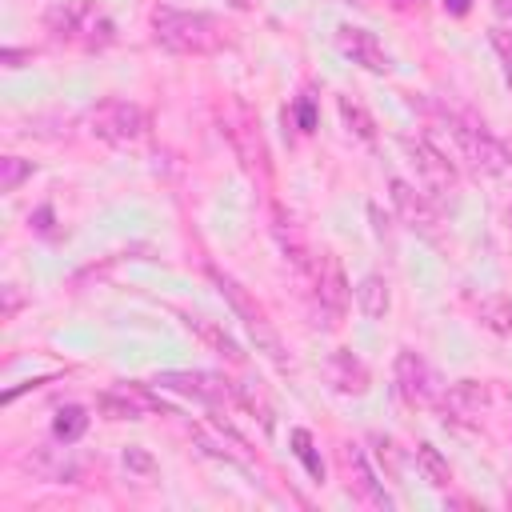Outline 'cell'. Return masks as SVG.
<instances>
[{
	"label": "cell",
	"instance_id": "6da1fadb",
	"mask_svg": "<svg viewBox=\"0 0 512 512\" xmlns=\"http://www.w3.org/2000/svg\"><path fill=\"white\" fill-rule=\"evenodd\" d=\"M152 40L172 56H208L232 44V28L212 12H188L164 4L152 12Z\"/></svg>",
	"mask_w": 512,
	"mask_h": 512
},
{
	"label": "cell",
	"instance_id": "7a4b0ae2",
	"mask_svg": "<svg viewBox=\"0 0 512 512\" xmlns=\"http://www.w3.org/2000/svg\"><path fill=\"white\" fill-rule=\"evenodd\" d=\"M44 28L52 40L60 44H76L84 52H100L116 40V24L108 20V12L92 0H64V4H52L44 12Z\"/></svg>",
	"mask_w": 512,
	"mask_h": 512
},
{
	"label": "cell",
	"instance_id": "3957f363",
	"mask_svg": "<svg viewBox=\"0 0 512 512\" xmlns=\"http://www.w3.org/2000/svg\"><path fill=\"white\" fill-rule=\"evenodd\" d=\"M208 280H212V288L228 300V308H232V316L248 328V336L256 340V348L280 368V372H288L292 368V360H288V352H284V344H280V336H276V328H272V320H268V312L256 304V296L236 280V276H228V272H220L216 264H208Z\"/></svg>",
	"mask_w": 512,
	"mask_h": 512
},
{
	"label": "cell",
	"instance_id": "277c9868",
	"mask_svg": "<svg viewBox=\"0 0 512 512\" xmlns=\"http://www.w3.org/2000/svg\"><path fill=\"white\" fill-rule=\"evenodd\" d=\"M444 132L452 136L456 152L484 176H500L512 168V152L488 132L484 120H476L472 112H444Z\"/></svg>",
	"mask_w": 512,
	"mask_h": 512
},
{
	"label": "cell",
	"instance_id": "5b68a950",
	"mask_svg": "<svg viewBox=\"0 0 512 512\" xmlns=\"http://www.w3.org/2000/svg\"><path fill=\"white\" fill-rule=\"evenodd\" d=\"M88 128H92L96 140L124 148V144H136L148 132V112L140 104H132V100L108 96V100H96L88 108Z\"/></svg>",
	"mask_w": 512,
	"mask_h": 512
},
{
	"label": "cell",
	"instance_id": "8992f818",
	"mask_svg": "<svg viewBox=\"0 0 512 512\" xmlns=\"http://www.w3.org/2000/svg\"><path fill=\"white\" fill-rule=\"evenodd\" d=\"M400 148H404V156H408V164H412V172H416V184H420L432 200H456L460 176H456V164H452L440 148H432L424 136H404Z\"/></svg>",
	"mask_w": 512,
	"mask_h": 512
},
{
	"label": "cell",
	"instance_id": "52a82bcc",
	"mask_svg": "<svg viewBox=\"0 0 512 512\" xmlns=\"http://www.w3.org/2000/svg\"><path fill=\"white\" fill-rule=\"evenodd\" d=\"M396 392L412 404V408H444V396H448V384L444 376L412 348L396 352Z\"/></svg>",
	"mask_w": 512,
	"mask_h": 512
},
{
	"label": "cell",
	"instance_id": "ba28073f",
	"mask_svg": "<svg viewBox=\"0 0 512 512\" xmlns=\"http://www.w3.org/2000/svg\"><path fill=\"white\" fill-rule=\"evenodd\" d=\"M220 132H224V140L232 144L236 160H240V164H244L252 176L268 180V148H264V136H260L256 116H252L244 104H232V108L224 112Z\"/></svg>",
	"mask_w": 512,
	"mask_h": 512
},
{
	"label": "cell",
	"instance_id": "9c48e42d",
	"mask_svg": "<svg viewBox=\"0 0 512 512\" xmlns=\"http://www.w3.org/2000/svg\"><path fill=\"white\" fill-rule=\"evenodd\" d=\"M152 384L200 404H240V384H232L220 372H156Z\"/></svg>",
	"mask_w": 512,
	"mask_h": 512
},
{
	"label": "cell",
	"instance_id": "30bf717a",
	"mask_svg": "<svg viewBox=\"0 0 512 512\" xmlns=\"http://www.w3.org/2000/svg\"><path fill=\"white\" fill-rule=\"evenodd\" d=\"M308 284H312V296L316 304L328 312V316H344L348 312V300H352V288H348V276L340 268V260L332 252H316L312 268H308Z\"/></svg>",
	"mask_w": 512,
	"mask_h": 512
},
{
	"label": "cell",
	"instance_id": "8fae6325",
	"mask_svg": "<svg viewBox=\"0 0 512 512\" xmlns=\"http://www.w3.org/2000/svg\"><path fill=\"white\" fill-rule=\"evenodd\" d=\"M388 196H392V208H396V216L404 220V228H412V232L436 240V232H440V216H436L432 196H428L424 188L416 192V184L392 176V180H388Z\"/></svg>",
	"mask_w": 512,
	"mask_h": 512
},
{
	"label": "cell",
	"instance_id": "7c38bea8",
	"mask_svg": "<svg viewBox=\"0 0 512 512\" xmlns=\"http://www.w3.org/2000/svg\"><path fill=\"white\" fill-rule=\"evenodd\" d=\"M336 48L352 60V64H360V68H368V72H392V56L384 52V44L368 32V28H352V24H340L336 28Z\"/></svg>",
	"mask_w": 512,
	"mask_h": 512
},
{
	"label": "cell",
	"instance_id": "4fadbf2b",
	"mask_svg": "<svg viewBox=\"0 0 512 512\" xmlns=\"http://www.w3.org/2000/svg\"><path fill=\"white\" fill-rule=\"evenodd\" d=\"M272 236H276V244H280L284 260H288L300 276H308V268H312L316 252H312V244H308L304 228L296 224V216H292L284 204H272Z\"/></svg>",
	"mask_w": 512,
	"mask_h": 512
},
{
	"label": "cell",
	"instance_id": "5bb4252c",
	"mask_svg": "<svg viewBox=\"0 0 512 512\" xmlns=\"http://www.w3.org/2000/svg\"><path fill=\"white\" fill-rule=\"evenodd\" d=\"M340 460H344V472H348V488H352V496L356 500H364V504H372V508H392V496L384 492V484L376 480V472L368 468V460H364V452L356 448V444H344L340 448Z\"/></svg>",
	"mask_w": 512,
	"mask_h": 512
},
{
	"label": "cell",
	"instance_id": "9a60e30c",
	"mask_svg": "<svg viewBox=\"0 0 512 512\" xmlns=\"http://www.w3.org/2000/svg\"><path fill=\"white\" fill-rule=\"evenodd\" d=\"M324 376H328V384H332L340 396H364V392H368V384H372V376H368L364 360H360L356 352H348V348H336V352L328 356Z\"/></svg>",
	"mask_w": 512,
	"mask_h": 512
},
{
	"label": "cell",
	"instance_id": "2e32d148",
	"mask_svg": "<svg viewBox=\"0 0 512 512\" xmlns=\"http://www.w3.org/2000/svg\"><path fill=\"white\" fill-rule=\"evenodd\" d=\"M184 324H188V332H196L216 356H224L228 364H244V352H240V344L216 324V320H208V316H184Z\"/></svg>",
	"mask_w": 512,
	"mask_h": 512
},
{
	"label": "cell",
	"instance_id": "e0dca14e",
	"mask_svg": "<svg viewBox=\"0 0 512 512\" xmlns=\"http://www.w3.org/2000/svg\"><path fill=\"white\" fill-rule=\"evenodd\" d=\"M484 404H488V388H484L480 380H456V384H448L444 412H456V416H476Z\"/></svg>",
	"mask_w": 512,
	"mask_h": 512
},
{
	"label": "cell",
	"instance_id": "ac0fdd59",
	"mask_svg": "<svg viewBox=\"0 0 512 512\" xmlns=\"http://www.w3.org/2000/svg\"><path fill=\"white\" fill-rule=\"evenodd\" d=\"M356 304H360V312H364L368 320H380V316L388 312V280L376 276V272H368V276L356 284Z\"/></svg>",
	"mask_w": 512,
	"mask_h": 512
},
{
	"label": "cell",
	"instance_id": "d6986e66",
	"mask_svg": "<svg viewBox=\"0 0 512 512\" xmlns=\"http://www.w3.org/2000/svg\"><path fill=\"white\" fill-rule=\"evenodd\" d=\"M340 120H344V128L352 132V136H360V140H376V120H372V112L360 104V100H352V96H340Z\"/></svg>",
	"mask_w": 512,
	"mask_h": 512
},
{
	"label": "cell",
	"instance_id": "ffe728a7",
	"mask_svg": "<svg viewBox=\"0 0 512 512\" xmlns=\"http://www.w3.org/2000/svg\"><path fill=\"white\" fill-rule=\"evenodd\" d=\"M84 432H88V412H84L80 404H64V408L56 412V420H52V436H56L60 444H76Z\"/></svg>",
	"mask_w": 512,
	"mask_h": 512
},
{
	"label": "cell",
	"instance_id": "44dd1931",
	"mask_svg": "<svg viewBox=\"0 0 512 512\" xmlns=\"http://www.w3.org/2000/svg\"><path fill=\"white\" fill-rule=\"evenodd\" d=\"M476 312H480V324L484 328H492L500 336H512V300L508 296H484L476 304Z\"/></svg>",
	"mask_w": 512,
	"mask_h": 512
},
{
	"label": "cell",
	"instance_id": "7402d4cb",
	"mask_svg": "<svg viewBox=\"0 0 512 512\" xmlns=\"http://www.w3.org/2000/svg\"><path fill=\"white\" fill-rule=\"evenodd\" d=\"M416 468L424 472V480L432 488H448L452 484V468H448V460L432 444H416Z\"/></svg>",
	"mask_w": 512,
	"mask_h": 512
},
{
	"label": "cell",
	"instance_id": "603a6c76",
	"mask_svg": "<svg viewBox=\"0 0 512 512\" xmlns=\"http://www.w3.org/2000/svg\"><path fill=\"white\" fill-rule=\"evenodd\" d=\"M96 408L108 416V420H140L144 412L136 408V400L124 392V388H112V392H100V400H96Z\"/></svg>",
	"mask_w": 512,
	"mask_h": 512
},
{
	"label": "cell",
	"instance_id": "cb8c5ba5",
	"mask_svg": "<svg viewBox=\"0 0 512 512\" xmlns=\"http://www.w3.org/2000/svg\"><path fill=\"white\" fill-rule=\"evenodd\" d=\"M292 452H296V460L308 468V476L320 484V480H324V460H320V452H316L308 428H292Z\"/></svg>",
	"mask_w": 512,
	"mask_h": 512
},
{
	"label": "cell",
	"instance_id": "d4e9b609",
	"mask_svg": "<svg viewBox=\"0 0 512 512\" xmlns=\"http://www.w3.org/2000/svg\"><path fill=\"white\" fill-rule=\"evenodd\" d=\"M36 172L32 160H20V156H0V192H16L28 176Z\"/></svg>",
	"mask_w": 512,
	"mask_h": 512
},
{
	"label": "cell",
	"instance_id": "484cf974",
	"mask_svg": "<svg viewBox=\"0 0 512 512\" xmlns=\"http://www.w3.org/2000/svg\"><path fill=\"white\" fill-rule=\"evenodd\" d=\"M488 44H492V52H496V60H500L504 84L512 88V28H504V24L488 28Z\"/></svg>",
	"mask_w": 512,
	"mask_h": 512
},
{
	"label": "cell",
	"instance_id": "4316f807",
	"mask_svg": "<svg viewBox=\"0 0 512 512\" xmlns=\"http://www.w3.org/2000/svg\"><path fill=\"white\" fill-rule=\"evenodd\" d=\"M368 440H372V448H376V460H380V468H388V476H396V472H400V452H396L392 436H384V432H372Z\"/></svg>",
	"mask_w": 512,
	"mask_h": 512
},
{
	"label": "cell",
	"instance_id": "83f0119b",
	"mask_svg": "<svg viewBox=\"0 0 512 512\" xmlns=\"http://www.w3.org/2000/svg\"><path fill=\"white\" fill-rule=\"evenodd\" d=\"M28 224H32L40 236H48V240H52V236H56V228H52V224H56V212H52V204H40V208L28 216Z\"/></svg>",
	"mask_w": 512,
	"mask_h": 512
},
{
	"label": "cell",
	"instance_id": "f1b7e54d",
	"mask_svg": "<svg viewBox=\"0 0 512 512\" xmlns=\"http://www.w3.org/2000/svg\"><path fill=\"white\" fill-rule=\"evenodd\" d=\"M124 468H132V472H140V476H148L152 468H156V460L144 452V448H124Z\"/></svg>",
	"mask_w": 512,
	"mask_h": 512
},
{
	"label": "cell",
	"instance_id": "f546056e",
	"mask_svg": "<svg viewBox=\"0 0 512 512\" xmlns=\"http://www.w3.org/2000/svg\"><path fill=\"white\" fill-rule=\"evenodd\" d=\"M296 120H300V132H312L316 128V104L308 96L296 100Z\"/></svg>",
	"mask_w": 512,
	"mask_h": 512
},
{
	"label": "cell",
	"instance_id": "4dcf8cb0",
	"mask_svg": "<svg viewBox=\"0 0 512 512\" xmlns=\"http://www.w3.org/2000/svg\"><path fill=\"white\" fill-rule=\"evenodd\" d=\"M0 292H4V312H0V316H4V320H12V316H16V308H20V292H16V284H4Z\"/></svg>",
	"mask_w": 512,
	"mask_h": 512
},
{
	"label": "cell",
	"instance_id": "1f68e13d",
	"mask_svg": "<svg viewBox=\"0 0 512 512\" xmlns=\"http://www.w3.org/2000/svg\"><path fill=\"white\" fill-rule=\"evenodd\" d=\"M0 60H4V68H20L24 60H32V52H20V48H4V52H0Z\"/></svg>",
	"mask_w": 512,
	"mask_h": 512
},
{
	"label": "cell",
	"instance_id": "d6a6232c",
	"mask_svg": "<svg viewBox=\"0 0 512 512\" xmlns=\"http://www.w3.org/2000/svg\"><path fill=\"white\" fill-rule=\"evenodd\" d=\"M488 4H492V12L500 16V24L512 28V0H488Z\"/></svg>",
	"mask_w": 512,
	"mask_h": 512
},
{
	"label": "cell",
	"instance_id": "836d02e7",
	"mask_svg": "<svg viewBox=\"0 0 512 512\" xmlns=\"http://www.w3.org/2000/svg\"><path fill=\"white\" fill-rule=\"evenodd\" d=\"M468 4H472V0H444V8H448L452 16H464V12H468Z\"/></svg>",
	"mask_w": 512,
	"mask_h": 512
},
{
	"label": "cell",
	"instance_id": "e575fe53",
	"mask_svg": "<svg viewBox=\"0 0 512 512\" xmlns=\"http://www.w3.org/2000/svg\"><path fill=\"white\" fill-rule=\"evenodd\" d=\"M232 8H240V12H252V8H260V0H228Z\"/></svg>",
	"mask_w": 512,
	"mask_h": 512
},
{
	"label": "cell",
	"instance_id": "d590c367",
	"mask_svg": "<svg viewBox=\"0 0 512 512\" xmlns=\"http://www.w3.org/2000/svg\"><path fill=\"white\" fill-rule=\"evenodd\" d=\"M344 4H356V8H368L372 0H344Z\"/></svg>",
	"mask_w": 512,
	"mask_h": 512
},
{
	"label": "cell",
	"instance_id": "8d00e7d4",
	"mask_svg": "<svg viewBox=\"0 0 512 512\" xmlns=\"http://www.w3.org/2000/svg\"><path fill=\"white\" fill-rule=\"evenodd\" d=\"M504 220H508V232H512V204H508V212H504Z\"/></svg>",
	"mask_w": 512,
	"mask_h": 512
}]
</instances>
